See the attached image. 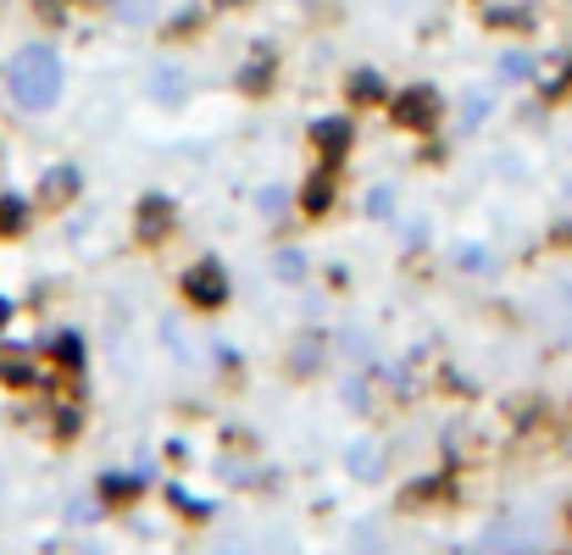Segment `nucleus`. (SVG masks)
<instances>
[{
    "label": "nucleus",
    "instance_id": "obj_1",
    "mask_svg": "<svg viewBox=\"0 0 572 555\" xmlns=\"http://www.w3.org/2000/svg\"><path fill=\"white\" fill-rule=\"evenodd\" d=\"M57 90H62V68H57L51 51H23V56L12 62V95H18L23 106H51Z\"/></svg>",
    "mask_w": 572,
    "mask_h": 555
}]
</instances>
